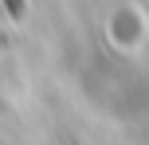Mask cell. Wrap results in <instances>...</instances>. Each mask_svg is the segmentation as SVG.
<instances>
[{
    "instance_id": "obj_1",
    "label": "cell",
    "mask_w": 149,
    "mask_h": 145,
    "mask_svg": "<svg viewBox=\"0 0 149 145\" xmlns=\"http://www.w3.org/2000/svg\"><path fill=\"white\" fill-rule=\"evenodd\" d=\"M4 4H8V16H12V20L24 16V0H4Z\"/></svg>"
}]
</instances>
